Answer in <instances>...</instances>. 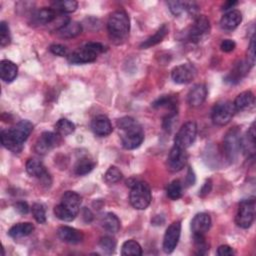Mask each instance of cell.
I'll use <instances>...</instances> for the list:
<instances>
[{
    "instance_id": "31",
    "label": "cell",
    "mask_w": 256,
    "mask_h": 256,
    "mask_svg": "<svg viewBox=\"0 0 256 256\" xmlns=\"http://www.w3.org/2000/svg\"><path fill=\"white\" fill-rule=\"evenodd\" d=\"M78 7V3L74 0H60L52 3V8L60 13L74 12Z\"/></svg>"
},
{
    "instance_id": "5",
    "label": "cell",
    "mask_w": 256,
    "mask_h": 256,
    "mask_svg": "<svg viewBox=\"0 0 256 256\" xmlns=\"http://www.w3.org/2000/svg\"><path fill=\"white\" fill-rule=\"evenodd\" d=\"M152 199L150 186L143 181L135 182L130 190L129 201L130 204L137 210L146 209Z\"/></svg>"
},
{
    "instance_id": "6",
    "label": "cell",
    "mask_w": 256,
    "mask_h": 256,
    "mask_svg": "<svg viewBox=\"0 0 256 256\" xmlns=\"http://www.w3.org/2000/svg\"><path fill=\"white\" fill-rule=\"evenodd\" d=\"M241 133L239 128L234 127L230 129L224 136V153L230 162L236 160L240 150H241Z\"/></svg>"
},
{
    "instance_id": "19",
    "label": "cell",
    "mask_w": 256,
    "mask_h": 256,
    "mask_svg": "<svg viewBox=\"0 0 256 256\" xmlns=\"http://www.w3.org/2000/svg\"><path fill=\"white\" fill-rule=\"evenodd\" d=\"M93 132L98 136H107L112 132V125L109 118L105 115H98L91 122Z\"/></svg>"
},
{
    "instance_id": "3",
    "label": "cell",
    "mask_w": 256,
    "mask_h": 256,
    "mask_svg": "<svg viewBox=\"0 0 256 256\" xmlns=\"http://www.w3.org/2000/svg\"><path fill=\"white\" fill-rule=\"evenodd\" d=\"M107 30L113 42L118 44L124 41L130 31V20L127 13L122 10L113 12L108 19Z\"/></svg>"
},
{
    "instance_id": "38",
    "label": "cell",
    "mask_w": 256,
    "mask_h": 256,
    "mask_svg": "<svg viewBox=\"0 0 256 256\" xmlns=\"http://www.w3.org/2000/svg\"><path fill=\"white\" fill-rule=\"evenodd\" d=\"M122 178V173L121 171L115 167V166H111L108 168V170L106 171L105 175H104V179L108 184H114L117 183L118 181H120Z\"/></svg>"
},
{
    "instance_id": "2",
    "label": "cell",
    "mask_w": 256,
    "mask_h": 256,
    "mask_svg": "<svg viewBox=\"0 0 256 256\" xmlns=\"http://www.w3.org/2000/svg\"><path fill=\"white\" fill-rule=\"evenodd\" d=\"M117 126L123 131L121 135L122 146L127 150L139 147L144 140V132L141 126L132 117H123L117 120Z\"/></svg>"
},
{
    "instance_id": "46",
    "label": "cell",
    "mask_w": 256,
    "mask_h": 256,
    "mask_svg": "<svg viewBox=\"0 0 256 256\" xmlns=\"http://www.w3.org/2000/svg\"><path fill=\"white\" fill-rule=\"evenodd\" d=\"M236 47V44L233 40L231 39H225L221 42V45H220V48L222 51L224 52H231L235 49Z\"/></svg>"
},
{
    "instance_id": "45",
    "label": "cell",
    "mask_w": 256,
    "mask_h": 256,
    "mask_svg": "<svg viewBox=\"0 0 256 256\" xmlns=\"http://www.w3.org/2000/svg\"><path fill=\"white\" fill-rule=\"evenodd\" d=\"M247 62L251 67L254 65V62H255V38H254V36H252V38L250 40V44H249V48H248Z\"/></svg>"
},
{
    "instance_id": "48",
    "label": "cell",
    "mask_w": 256,
    "mask_h": 256,
    "mask_svg": "<svg viewBox=\"0 0 256 256\" xmlns=\"http://www.w3.org/2000/svg\"><path fill=\"white\" fill-rule=\"evenodd\" d=\"M14 207H15V210H16L18 213L22 214V215H25V214H27V213L29 212V206H28V204H27L26 202H24V201H18V202H16V204L14 205Z\"/></svg>"
},
{
    "instance_id": "40",
    "label": "cell",
    "mask_w": 256,
    "mask_h": 256,
    "mask_svg": "<svg viewBox=\"0 0 256 256\" xmlns=\"http://www.w3.org/2000/svg\"><path fill=\"white\" fill-rule=\"evenodd\" d=\"M193 239H194V244L195 248L197 250V253L200 255H204L208 252L209 247L205 241L204 235H199V234H193Z\"/></svg>"
},
{
    "instance_id": "29",
    "label": "cell",
    "mask_w": 256,
    "mask_h": 256,
    "mask_svg": "<svg viewBox=\"0 0 256 256\" xmlns=\"http://www.w3.org/2000/svg\"><path fill=\"white\" fill-rule=\"evenodd\" d=\"M101 224L107 232L112 234L118 232L120 229V220L114 213L111 212L103 215L101 219Z\"/></svg>"
},
{
    "instance_id": "23",
    "label": "cell",
    "mask_w": 256,
    "mask_h": 256,
    "mask_svg": "<svg viewBox=\"0 0 256 256\" xmlns=\"http://www.w3.org/2000/svg\"><path fill=\"white\" fill-rule=\"evenodd\" d=\"M18 73L17 65L10 60H2L0 63V76L4 82L10 83L16 77Z\"/></svg>"
},
{
    "instance_id": "33",
    "label": "cell",
    "mask_w": 256,
    "mask_h": 256,
    "mask_svg": "<svg viewBox=\"0 0 256 256\" xmlns=\"http://www.w3.org/2000/svg\"><path fill=\"white\" fill-rule=\"evenodd\" d=\"M75 130V125L68 119H59L55 124V131L60 136H67L73 133Z\"/></svg>"
},
{
    "instance_id": "32",
    "label": "cell",
    "mask_w": 256,
    "mask_h": 256,
    "mask_svg": "<svg viewBox=\"0 0 256 256\" xmlns=\"http://www.w3.org/2000/svg\"><path fill=\"white\" fill-rule=\"evenodd\" d=\"M121 254L123 256H129V255L140 256L142 255V248L138 242L134 240H127L122 245Z\"/></svg>"
},
{
    "instance_id": "20",
    "label": "cell",
    "mask_w": 256,
    "mask_h": 256,
    "mask_svg": "<svg viewBox=\"0 0 256 256\" xmlns=\"http://www.w3.org/2000/svg\"><path fill=\"white\" fill-rule=\"evenodd\" d=\"M57 11L53 8H42L32 14V22L37 25H49L57 18Z\"/></svg>"
},
{
    "instance_id": "18",
    "label": "cell",
    "mask_w": 256,
    "mask_h": 256,
    "mask_svg": "<svg viewBox=\"0 0 256 256\" xmlns=\"http://www.w3.org/2000/svg\"><path fill=\"white\" fill-rule=\"evenodd\" d=\"M62 206H64L66 209H68L71 213L77 216L79 210H80V205H81V196L73 191H66L61 198V203Z\"/></svg>"
},
{
    "instance_id": "49",
    "label": "cell",
    "mask_w": 256,
    "mask_h": 256,
    "mask_svg": "<svg viewBox=\"0 0 256 256\" xmlns=\"http://www.w3.org/2000/svg\"><path fill=\"white\" fill-rule=\"evenodd\" d=\"M211 188H212V181H211L210 179H208V180H206V182L203 184L202 188L200 189L199 195H200L201 197L206 196V195L209 194V192L211 191Z\"/></svg>"
},
{
    "instance_id": "21",
    "label": "cell",
    "mask_w": 256,
    "mask_h": 256,
    "mask_svg": "<svg viewBox=\"0 0 256 256\" xmlns=\"http://www.w3.org/2000/svg\"><path fill=\"white\" fill-rule=\"evenodd\" d=\"M242 21V14L238 10H230L224 14L220 20V26L222 29L231 31L239 26Z\"/></svg>"
},
{
    "instance_id": "50",
    "label": "cell",
    "mask_w": 256,
    "mask_h": 256,
    "mask_svg": "<svg viewBox=\"0 0 256 256\" xmlns=\"http://www.w3.org/2000/svg\"><path fill=\"white\" fill-rule=\"evenodd\" d=\"M185 182H186L187 186H192L195 183V175H194V172H193V170L191 168L188 169V173H187Z\"/></svg>"
},
{
    "instance_id": "36",
    "label": "cell",
    "mask_w": 256,
    "mask_h": 256,
    "mask_svg": "<svg viewBox=\"0 0 256 256\" xmlns=\"http://www.w3.org/2000/svg\"><path fill=\"white\" fill-rule=\"evenodd\" d=\"M167 196L172 200H177L181 198L183 194V186L179 180H173L166 189Z\"/></svg>"
},
{
    "instance_id": "16",
    "label": "cell",
    "mask_w": 256,
    "mask_h": 256,
    "mask_svg": "<svg viewBox=\"0 0 256 256\" xmlns=\"http://www.w3.org/2000/svg\"><path fill=\"white\" fill-rule=\"evenodd\" d=\"M211 227V218L207 213H198L191 221V229L193 234L205 235Z\"/></svg>"
},
{
    "instance_id": "7",
    "label": "cell",
    "mask_w": 256,
    "mask_h": 256,
    "mask_svg": "<svg viewBox=\"0 0 256 256\" xmlns=\"http://www.w3.org/2000/svg\"><path fill=\"white\" fill-rule=\"evenodd\" d=\"M255 217V199H244L239 203L235 222L241 228H249Z\"/></svg>"
},
{
    "instance_id": "47",
    "label": "cell",
    "mask_w": 256,
    "mask_h": 256,
    "mask_svg": "<svg viewBox=\"0 0 256 256\" xmlns=\"http://www.w3.org/2000/svg\"><path fill=\"white\" fill-rule=\"evenodd\" d=\"M234 250L229 245H221L217 249V255L219 256H232L234 255Z\"/></svg>"
},
{
    "instance_id": "15",
    "label": "cell",
    "mask_w": 256,
    "mask_h": 256,
    "mask_svg": "<svg viewBox=\"0 0 256 256\" xmlns=\"http://www.w3.org/2000/svg\"><path fill=\"white\" fill-rule=\"evenodd\" d=\"M26 171L30 176L38 178L43 184H51V177L41 161L37 159H28L26 162Z\"/></svg>"
},
{
    "instance_id": "30",
    "label": "cell",
    "mask_w": 256,
    "mask_h": 256,
    "mask_svg": "<svg viewBox=\"0 0 256 256\" xmlns=\"http://www.w3.org/2000/svg\"><path fill=\"white\" fill-rule=\"evenodd\" d=\"M167 33H168V27H167L165 24H163V25L155 32L154 35H152L151 37H149L148 39H146V40L140 45V48H142V49H144V48H149V47H151V46H154V45L160 43V42L164 39V37L167 35Z\"/></svg>"
},
{
    "instance_id": "37",
    "label": "cell",
    "mask_w": 256,
    "mask_h": 256,
    "mask_svg": "<svg viewBox=\"0 0 256 256\" xmlns=\"http://www.w3.org/2000/svg\"><path fill=\"white\" fill-rule=\"evenodd\" d=\"M54 214L58 219H60L62 221H66V222H70V221L74 220V218L76 217V215L71 213L68 209H66L61 204H58L54 207Z\"/></svg>"
},
{
    "instance_id": "11",
    "label": "cell",
    "mask_w": 256,
    "mask_h": 256,
    "mask_svg": "<svg viewBox=\"0 0 256 256\" xmlns=\"http://www.w3.org/2000/svg\"><path fill=\"white\" fill-rule=\"evenodd\" d=\"M181 233V222L175 221L166 229L163 239V250L165 253H172L176 248Z\"/></svg>"
},
{
    "instance_id": "35",
    "label": "cell",
    "mask_w": 256,
    "mask_h": 256,
    "mask_svg": "<svg viewBox=\"0 0 256 256\" xmlns=\"http://www.w3.org/2000/svg\"><path fill=\"white\" fill-rule=\"evenodd\" d=\"M94 166H95V162H93L91 159L81 158L80 160L77 161L74 170L77 175H86L93 170Z\"/></svg>"
},
{
    "instance_id": "22",
    "label": "cell",
    "mask_w": 256,
    "mask_h": 256,
    "mask_svg": "<svg viewBox=\"0 0 256 256\" xmlns=\"http://www.w3.org/2000/svg\"><path fill=\"white\" fill-rule=\"evenodd\" d=\"M207 97V88L204 84H198L195 85L187 96L188 104L192 107L200 106Z\"/></svg>"
},
{
    "instance_id": "51",
    "label": "cell",
    "mask_w": 256,
    "mask_h": 256,
    "mask_svg": "<svg viewBox=\"0 0 256 256\" xmlns=\"http://www.w3.org/2000/svg\"><path fill=\"white\" fill-rule=\"evenodd\" d=\"M82 215H83V219H84L85 222H90L92 220V218H93V215H92L91 211L89 209H87V208H85L83 210V214Z\"/></svg>"
},
{
    "instance_id": "12",
    "label": "cell",
    "mask_w": 256,
    "mask_h": 256,
    "mask_svg": "<svg viewBox=\"0 0 256 256\" xmlns=\"http://www.w3.org/2000/svg\"><path fill=\"white\" fill-rule=\"evenodd\" d=\"M60 135L54 132H43L35 143V151L44 155L55 148L60 142Z\"/></svg>"
},
{
    "instance_id": "34",
    "label": "cell",
    "mask_w": 256,
    "mask_h": 256,
    "mask_svg": "<svg viewBox=\"0 0 256 256\" xmlns=\"http://www.w3.org/2000/svg\"><path fill=\"white\" fill-rule=\"evenodd\" d=\"M153 107L155 108H168L170 112L175 113L176 112V106H177V101L175 100L174 97L172 96H162L161 98H158L153 104Z\"/></svg>"
},
{
    "instance_id": "13",
    "label": "cell",
    "mask_w": 256,
    "mask_h": 256,
    "mask_svg": "<svg viewBox=\"0 0 256 256\" xmlns=\"http://www.w3.org/2000/svg\"><path fill=\"white\" fill-rule=\"evenodd\" d=\"M196 76V68L189 63L180 64L173 68L171 72L172 80L177 84H187Z\"/></svg>"
},
{
    "instance_id": "41",
    "label": "cell",
    "mask_w": 256,
    "mask_h": 256,
    "mask_svg": "<svg viewBox=\"0 0 256 256\" xmlns=\"http://www.w3.org/2000/svg\"><path fill=\"white\" fill-rule=\"evenodd\" d=\"M32 214H33V217L34 219L42 224V223H45L46 221V213H45V209H44V206L40 203H34L33 206H32Z\"/></svg>"
},
{
    "instance_id": "39",
    "label": "cell",
    "mask_w": 256,
    "mask_h": 256,
    "mask_svg": "<svg viewBox=\"0 0 256 256\" xmlns=\"http://www.w3.org/2000/svg\"><path fill=\"white\" fill-rule=\"evenodd\" d=\"M99 246L106 254H112L116 248V241L110 236H104L100 239Z\"/></svg>"
},
{
    "instance_id": "1",
    "label": "cell",
    "mask_w": 256,
    "mask_h": 256,
    "mask_svg": "<svg viewBox=\"0 0 256 256\" xmlns=\"http://www.w3.org/2000/svg\"><path fill=\"white\" fill-rule=\"evenodd\" d=\"M32 130L33 124L30 121L21 120L12 128L1 131V143L6 149L18 153L22 150L23 143L27 140Z\"/></svg>"
},
{
    "instance_id": "52",
    "label": "cell",
    "mask_w": 256,
    "mask_h": 256,
    "mask_svg": "<svg viewBox=\"0 0 256 256\" xmlns=\"http://www.w3.org/2000/svg\"><path fill=\"white\" fill-rule=\"evenodd\" d=\"M237 4V1H227V2H225L224 4H223V6H222V10H229V9H231V8H233L235 5Z\"/></svg>"
},
{
    "instance_id": "9",
    "label": "cell",
    "mask_w": 256,
    "mask_h": 256,
    "mask_svg": "<svg viewBox=\"0 0 256 256\" xmlns=\"http://www.w3.org/2000/svg\"><path fill=\"white\" fill-rule=\"evenodd\" d=\"M236 110L232 102L223 101L217 103L211 114V118L214 124L218 126H224L230 122L232 117L234 116Z\"/></svg>"
},
{
    "instance_id": "10",
    "label": "cell",
    "mask_w": 256,
    "mask_h": 256,
    "mask_svg": "<svg viewBox=\"0 0 256 256\" xmlns=\"http://www.w3.org/2000/svg\"><path fill=\"white\" fill-rule=\"evenodd\" d=\"M210 22L204 15H197L188 30V38L191 42H199L209 34Z\"/></svg>"
},
{
    "instance_id": "27",
    "label": "cell",
    "mask_w": 256,
    "mask_h": 256,
    "mask_svg": "<svg viewBox=\"0 0 256 256\" xmlns=\"http://www.w3.org/2000/svg\"><path fill=\"white\" fill-rule=\"evenodd\" d=\"M56 32L61 38H66V39L74 38L82 32V26L79 22L69 21L65 26H63L61 29H59Z\"/></svg>"
},
{
    "instance_id": "4",
    "label": "cell",
    "mask_w": 256,
    "mask_h": 256,
    "mask_svg": "<svg viewBox=\"0 0 256 256\" xmlns=\"http://www.w3.org/2000/svg\"><path fill=\"white\" fill-rule=\"evenodd\" d=\"M104 51V46L98 42H89L78 48L68 56V61L72 64H85L94 62L98 55Z\"/></svg>"
},
{
    "instance_id": "26",
    "label": "cell",
    "mask_w": 256,
    "mask_h": 256,
    "mask_svg": "<svg viewBox=\"0 0 256 256\" xmlns=\"http://www.w3.org/2000/svg\"><path fill=\"white\" fill-rule=\"evenodd\" d=\"M255 125L252 123L251 127L247 131L245 137L241 138V149L247 155L253 156L255 153Z\"/></svg>"
},
{
    "instance_id": "43",
    "label": "cell",
    "mask_w": 256,
    "mask_h": 256,
    "mask_svg": "<svg viewBox=\"0 0 256 256\" xmlns=\"http://www.w3.org/2000/svg\"><path fill=\"white\" fill-rule=\"evenodd\" d=\"M167 4L169 6V10L175 16H178V15L182 14L183 11H185V2H181V1H168Z\"/></svg>"
},
{
    "instance_id": "17",
    "label": "cell",
    "mask_w": 256,
    "mask_h": 256,
    "mask_svg": "<svg viewBox=\"0 0 256 256\" xmlns=\"http://www.w3.org/2000/svg\"><path fill=\"white\" fill-rule=\"evenodd\" d=\"M57 234L62 241L69 244H78L84 238L83 233L81 231L69 226H61L58 229Z\"/></svg>"
},
{
    "instance_id": "24",
    "label": "cell",
    "mask_w": 256,
    "mask_h": 256,
    "mask_svg": "<svg viewBox=\"0 0 256 256\" xmlns=\"http://www.w3.org/2000/svg\"><path fill=\"white\" fill-rule=\"evenodd\" d=\"M254 102H255L254 94L251 91H244L235 98L233 105L236 111H243V110L252 108L254 106Z\"/></svg>"
},
{
    "instance_id": "14",
    "label": "cell",
    "mask_w": 256,
    "mask_h": 256,
    "mask_svg": "<svg viewBox=\"0 0 256 256\" xmlns=\"http://www.w3.org/2000/svg\"><path fill=\"white\" fill-rule=\"evenodd\" d=\"M187 161V154L185 149L173 146L167 158V167L172 172H178L184 168Z\"/></svg>"
},
{
    "instance_id": "42",
    "label": "cell",
    "mask_w": 256,
    "mask_h": 256,
    "mask_svg": "<svg viewBox=\"0 0 256 256\" xmlns=\"http://www.w3.org/2000/svg\"><path fill=\"white\" fill-rule=\"evenodd\" d=\"M11 42V36L9 27L6 22L2 21L0 24V45L2 47L7 46Z\"/></svg>"
},
{
    "instance_id": "25",
    "label": "cell",
    "mask_w": 256,
    "mask_h": 256,
    "mask_svg": "<svg viewBox=\"0 0 256 256\" xmlns=\"http://www.w3.org/2000/svg\"><path fill=\"white\" fill-rule=\"evenodd\" d=\"M250 67L251 66L248 64L247 61L239 62L238 64L235 65V67L228 74V76L226 77V81L231 83V84L238 83L247 74V72L249 71Z\"/></svg>"
},
{
    "instance_id": "8",
    "label": "cell",
    "mask_w": 256,
    "mask_h": 256,
    "mask_svg": "<svg viewBox=\"0 0 256 256\" xmlns=\"http://www.w3.org/2000/svg\"><path fill=\"white\" fill-rule=\"evenodd\" d=\"M197 135V125L194 121H188L184 123L179 131L177 132L175 138H174V145L186 149L190 147L196 138Z\"/></svg>"
},
{
    "instance_id": "44",
    "label": "cell",
    "mask_w": 256,
    "mask_h": 256,
    "mask_svg": "<svg viewBox=\"0 0 256 256\" xmlns=\"http://www.w3.org/2000/svg\"><path fill=\"white\" fill-rule=\"evenodd\" d=\"M49 50L54 55H58V56H66L68 54L67 48L63 45H60V44H52L49 47Z\"/></svg>"
},
{
    "instance_id": "28",
    "label": "cell",
    "mask_w": 256,
    "mask_h": 256,
    "mask_svg": "<svg viewBox=\"0 0 256 256\" xmlns=\"http://www.w3.org/2000/svg\"><path fill=\"white\" fill-rule=\"evenodd\" d=\"M34 230V226L30 222H24V223H17L13 225L9 229V236H11L14 239L25 237L30 235Z\"/></svg>"
}]
</instances>
